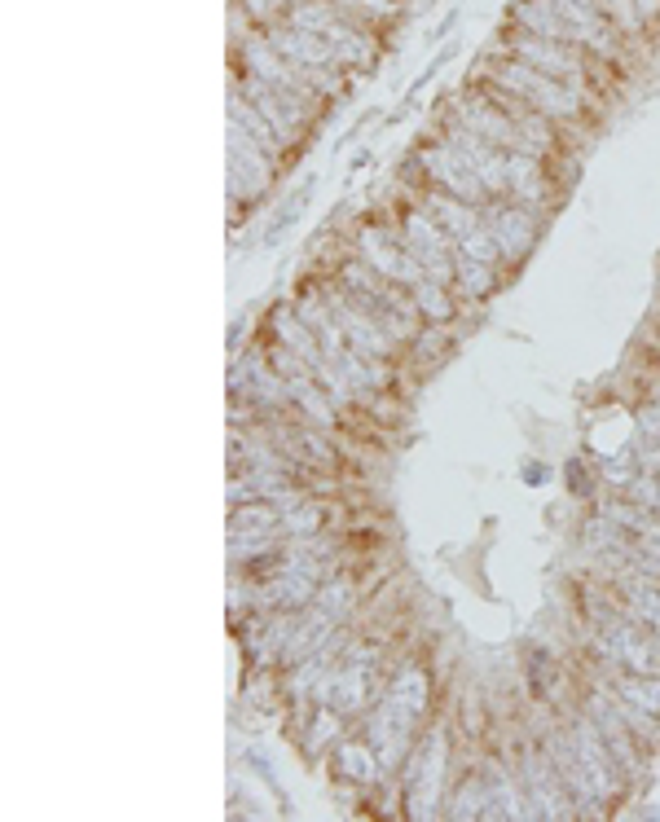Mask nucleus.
<instances>
[{"instance_id":"nucleus-1","label":"nucleus","mask_w":660,"mask_h":822,"mask_svg":"<svg viewBox=\"0 0 660 822\" xmlns=\"http://www.w3.org/2000/svg\"><path fill=\"white\" fill-rule=\"evenodd\" d=\"M480 80L506 88L511 97H520L524 106H533L537 115H546L550 124H559L564 132L581 128V115H594V110H599V97L577 93L572 84L555 80V75L537 71V66H528L520 58H511V53H502V49H493L489 58H484Z\"/></svg>"},{"instance_id":"nucleus-2","label":"nucleus","mask_w":660,"mask_h":822,"mask_svg":"<svg viewBox=\"0 0 660 822\" xmlns=\"http://www.w3.org/2000/svg\"><path fill=\"white\" fill-rule=\"evenodd\" d=\"M498 49L511 53V58H520V62H528V66H537V71L555 75V80L572 84L577 93L599 97V102H603V93H608V84H612V66L608 62H599L594 53L577 49V44H564V40L528 36V31L511 27Z\"/></svg>"},{"instance_id":"nucleus-3","label":"nucleus","mask_w":660,"mask_h":822,"mask_svg":"<svg viewBox=\"0 0 660 822\" xmlns=\"http://www.w3.org/2000/svg\"><path fill=\"white\" fill-rule=\"evenodd\" d=\"M594 5L608 14L616 27H621V36L625 40H638L647 31V22H643V14H638V0H594Z\"/></svg>"},{"instance_id":"nucleus-4","label":"nucleus","mask_w":660,"mask_h":822,"mask_svg":"<svg viewBox=\"0 0 660 822\" xmlns=\"http://www.w3.org/2000/svg\"><path fill=\"white\" fill-rule=\"evenodd\" d=\"M638 14H643L647 27H652V22H660V0H638Z\"/></svg>"}]
</instances>
